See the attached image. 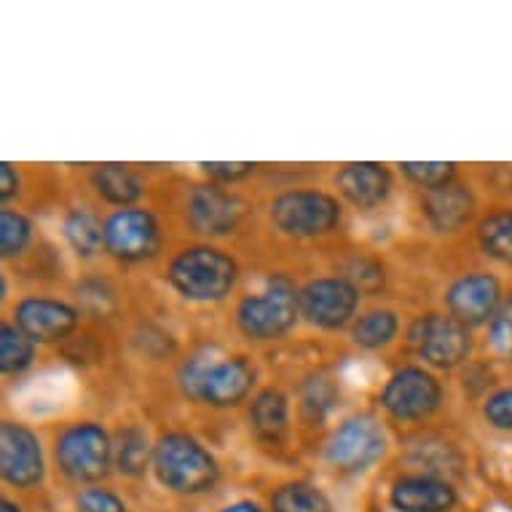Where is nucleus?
Wrapping results in <instances>:
<instances>
[{"instance_id":"35","label":"nucleus","mask_w":512,"mask_h":512,"mask_svg":"<svg viewBox=\"0 0 512 512\" xmlns=\"http://www.w3.org/2000/svg\"><path fill=\"white\" fill-rule=\"evenodd\" d=\"M0 512H22V507L14 502H9V499H3V504H0Z\"/></svg>"},{"instance_id":"4","label":"nucleus","mask_w":512,"mask_h":512,"mask_svg":"<svg viewBox=\"0 0 512 512\" xmlns=\"http://www.w3.org/2000/svg\"><path fill=\"white\" fill-rule=\"evenodd\" d=\"M298 293L287 277H271L266 290L258 295H247L236 306V325L252 341H274L295 328V319L301 317Z\"/></svg>"},{"instance_id":"14","label":"nucleus","mask_w":512,"mask_h":512,"mask_svg":"<svg viewBox=\"0 0 512 512\" xmlns=\"http://www.w3.org/2000/svg\"><path fill=\"white\" fill-rule=\"evenodd\" d=\"M17 325L33 344H57L78 328V311L54 298H25L14 309Z\"/></svg>"},{"instance_id":"33","label":"nucleus","mask_w":512,"mask_h":512,"mask_svg":"<svg viewBox=\"0 0 512 512\" xmlns=\"http://www.w3.org/2000/svg\"><path fill=\"white\" fill-rule=\"evenodd\" d=\"M19 194V172L14 169V164H3L0 167V199L3 202H9V199H14V196Z\"/></svg>"},{"instance_id":"23","label":"nucleus","mask_w":512,"mask_h":512,"mask_svg":"<svg viewBox=\"0 0 512 512\" xmlns=\"http://www.w3.org/2000/svg\"><path fill=\"white\" fill-rule=\"evenodd\" d=\"M397 330H400V319H397L395 311L389 309H373L365 311L352 328L354 344L362 346V349H384L395 341Z\"/></svg>"},{"instance_id":"19","label":"nucleus","mask_w":512,"mask_h":512,"mask_svg":"<svg viewBox=\"0 0 512 512\" xmlns=\"http://www.w3.org/2000/svg\"><path fill=\"white\" fill-rule=\"evenodd\" d=\"M92 188L100 199H105L108 204H116L121 210L140 202L145 194L143 180L137 177L135 169L124 167V164H102V167L94 169Z\"/></svg>"},{"instance_id":"2","label":"nucleus","mask_w":512,"mask_h":512,"mask_svg":"<svg viewBox=\"0 0 512 512\" xmlns=\"http://www.w3.org/2000/svg\"><path fill=\"white\" fill-rule=\"evenodd\" d=\"M153 470L169 491L183 496L207 494L220 478L215 456L196 437L167 432L153 448Z\"/></svg>"},{"instance_id":"5","label":"nucleus","mask_w":512,"mask_h":512,"mask_svg":"<svg viewBox=\"0 0 512 512\" xmlns=\"http://www.w3.org/2000/svg\"><path fill=\"white\" fill-rule=\"evenodd\" d=\"M54 456L62 475L76 483H94L110 472L113 440L97 421H76L59 432Z\"/></svg>"},{"instance_id":"24","label":"nucleus","mask_w":512,"mask_h":512,"mask_svg":"<svg viewBox=\"0 0 512 512\" xmlns=\"http://www.w3.org/2000/svg\"><path fill=\"white\" fill-rule=\"evenodd\" d=\"M65 239L81 258H94L105 250V223L89 210H73L65 218Z\"/></svg>"},{"instance_id":"13","label":"nucleus","mask_w":512,"mask_h":512,"mask_svg":"<svg viewBox=\"0 0 512 512\" xmlns=\"http://www.w3.org/2000/svg\"><path fill=\"white\" fill-rule=\"evenodd\" d=\"M502 303V282L494 274H488V271L464 274L445 293L448 314L459 319L467 328L491 325V319L496 317V311L502 309Z\"/></svg>"},{"instance_id":"31","label":"nucleus","mask_w":512,"mask_h":512,"mask_svg":"<svg viewBox=\"0 0 512 512\" xmlns=\"http://www.w3.org/2000/svg\"><path fill=\"white\" fill-rule=\"evenodd\" d=\"M76 504L81 512H126V504L105 488H86L78 494Z\"/></svg>"},{"instance_id":"18","label":"nucleus","mask_w":512,"mask_h":512,"mask_svg":"<svg viewBox=\"0 0 512 512\" xmlns=\"http://www.w3.org/2000/svg\"><path fill=\"white\" fill-rule=\"evenodd\" d=\"M424 215H427L429 226L440 231V234H454L462 226H467L475 215V196L467 185L448 183L443 188L427 191L424 196Z\"/></svg>"},{"instance_id":"21","label":"nucleus","mask_w":512,"mask_h":512,"mask_svg":"<svg viewBox=\"0 0 512 512\" xmlns=\"http://www.w3.org/2000/svg\"><path fill=\"white\" fill-rule=\"evenodd\" d=\"M153 448L156 445H151L143 427L118 429L116 440H113V464L126 478H140L153 462Z\"/></svg>"},{"instance_id":"8","label":"nucleus","mask_w":512,"mask_h":512,"mask_svg":"<svg viewBox=\"0 0 512 512\" xmlns=\"http://www.w3.org/2000/svg\"><path fill=\"white\" fill-rule=\"evenodd\" d=\"M408 341L421 360L432 368H459L472 352L470 328L451 314H427L419 317L408 330Z\"/></svg>"},{"instance_id":"28","label":"nucleus","mask_w":512,"mask_h":512,"mask_svg":"<svg viewBox=\"0 0 512 512\" xmlns=\"http://www.w3.org/2000/svg\"><path fill=\"white\" fill-rule=\"evenodd\" d=\"M403 175L419 188L435 191L456 180V164L451 161H405Z\"/></svg>"},{"instance_id":"10","label":"nucleus","mask_w":512,"mask_h":512,"mask_svg":"<svg viewBox=\"0 0 512 512\" xmlns=\"http://www.w3.org/2000/svg\"><path fill=\"white\" fill-rule=\"evenodd\" d=\"M360 306V290L352 279L322 277L311 279L298 293L301 317L322 330H338L352 322Z\"/></svg>"},{"instance_id":"6","label":"nucleus","mask_w":512,"mask_h":512,"mask_svg":"<svg viewBox=\"0 0 512 512\" xmlns=\"http://www.w3.org/2000/svg\"><path fill=\"white\" fill-rule=\"evenodd\" d=\"M271 223L293 239H317L341 223V204L322 191H287L271 202Z\"/></svg>"},{"instance_id":"12","label":"nucleus","mask_w":512,"mask_h":512,"mask_svg":"<svg viewBox=\"0 0 512 512\" xmlns=\"http://www.w3.org/2000/svg\"><path fill=\"white\" fill-rule=\"evenodd\" d=\"M0 472L14 488L41 486L46 475L41 440L19 421H3L0 427Z\"/></svg>"},{"instance_id":"17","label":"nucleus","mask_w":512,"mask_h":512,"mask_svg":"<svg viewBox=\"0 0 512 512\" xmlns=\"http://www.w3.org/2000/svg\"><path fill=\"white\" fill-rule=\"evenodd\" d=\"M336 185L349 204L360 210H376L392 194V172L376 161L346 164L336 175Z\"/></svg>"},{"instance_id":"27","label":"nucleus","mask_w":512,"mask_h":512,"mask_svg":"<svg viewBox=\"0 0 512 512\" xmlns=\"http://www.w3.org/2000/svg\"><path fill=\"white\" fill-rule=\"evenodd\" d=\"M33 242V223L17 210H3L0 215V250L3 258H17Z\"/></svg>"},{"instance_id":"9","label":"nucleus","mask_w":512,"mask_h":512,"mask_svg":"<svg viewBox=\"0 0 512 512\" xmlns=\"http://www.w3.org/2000/svg\"><path fill=\"white\" fill-rule=\"evenodd\" d=\"M161 228L156 215L143 207L116 210L105 220V252L121 263H143L156 258Z\"/></svg>"},{"instance_id":"15","label":"nucleus","mask_w":512,"mask_h":512,"mask_svg":"<svg viewBox=\"0 0 512 512\" xmlns=\"http://www.w3.org/2000/svg\"><path fill=\"white\" fill-rule=\"evenodd\" d=\"M188 220L199 234H231L242 220V202L218 183L196 185L188 196Z\"/></svg>"},{"instance_id":"20","label":"nucleus","mask_w":512,"mask_h":512,"mask_svg":"<svg viewBox=\"0 0 512 512\" xmlns=\"http://www.w3.org/2000/svg\"><path fill=\"white\" fill-rule=\"evenodd\" d=\"M290 424V403L279 389H263L250 405V427L263 443H279Z\"/></svg>"},{"instance_id":"30","label":"nucleus","mask_w":512,"mask_h":512,"mask_svg":"<svg viewBox=\"0 0 512 512\" xmlns=\"http://www.w3.org/2000/svg\"><path fill=\"white\" fill-rule=\"evenodd\" d=\"M483 416L499 432H512V387L499 389L483 403Z\"/></svg>"},{"instance_id":"25","label":"nucleus","mask_w":512,"mask_h":512,"mask_svg":"<svg viewBox=\"0 0 512 512\" xmlns=\"http://www.w3.org/2000/svg\"><path fill=\"white\" fill-rule=\"evenodd\" d=\"M274 512H330L328 496L309 483H285L271 496Z\"/></svg>"},{"instance_id":"11","label":"nucleus","mask_w":512,"mask_h":512,"mask_svg":"<svg viewBox=\"0 0 512 512\" xmlns=\"http://www.w3.org/2000/svg\"><path fill=\"white\" fill-rule=\"evenodd\" d=\"M443 403V387L429 370L419 365L400 368L381 392V408L397 421H421Z\"/></svg>"},{"instance_id":"26","label":"nucleus","mask_w":512,"mask_h":512,"mask_svg":"<svg viewBox=\"0 0 512 512\" xmlns=\"http://www.w3.org/2000/svg\"><path fill=\"white\" fill-rule=\"evenodd\" d=\"M35 360V344L17 328V325H3L0 328V368L6 376L25 373Z\"/></svg>"},{"instance_id":"32","label":"nucleus","mask_w":512,"mask_h":512,"mask_svg":"<svg viewBox=\"0 0 512 512\" xmlns=\"http://www.w3.org/2000/svg\"><path fill=\"white\" fill-rule=\"evenodd\" d=\"M202 169L212 183L226 185L239 183L244 177H250L255 172V164H250V161H242V164H220V161H212V164H202Z\"/></svg>"},{"instance_id":"7","label":"nucleus","mask_w":512,"mask_h":512,"mask_svg":"<svg viewBox=\"0 0 512 512\" xmlns=\"http://www.w3.org/2000/svg\"><path fill=\"white\" fill-rule=\"evenodd\" d=\"M387 451V432L373 413H357L330 435L325 456L338 472H365Z\"/></svg>"},{"instance_id":"16","label":"nucleus","mask_w":512,"mask_h":512,"mask_svg":"<svg viewBox=\"0 0 512 512\" xmlns=\"http://www.w3.org/2000/svg\"><path fill=\"white\" fill-rule=\"evenodd\" d=\"M456 502V488L435 475H405L392 486V507L397 512H448Z\"/></svg>"},{"instance_id":"1","label":"nucleus","mask_w":512,"mask_h":512,"mask_svg":"<svg viewBox=\"0 0 512 512\" xmlns=\"http://www.w3.org/2000/svg\"><path fill=\"white\" fill-rule=\"evenodd\" d=\"M167 279L185 301L218 303L231 295L239 282V266L228 252L210 244H196L172 258Z\"/></svg>"},{"instance_id":"34","label":"nucleus","mask_w":512,"mask_h":512,"mask_svg":"<svg viewBox=\"0 0 512 512\" xmlns=\"http://www.w3.org/2000/svg\"><path fill=\"white\" fill-rule=\"evenodd\" d=\"M220 512H263V510L255 502H236V504H228L226 510H220Z\"/></svg>"},{"instance_id":"22","label":"nucleus","mask_w":512,"mask_h":512,"mask_svg":"<svg viewBox=\"0 0 512 512\" xmlns=\"http://www.w3.org/2000/svg\"><path fill=\"white\" fill-rule=\"evenodd\" d=\"M478 242L488 258L512 266V207L488 212L486 218L480 220Z\"/></svg>"},{"instance_id":"29","label":"nucleus","mask_w":512,"mask_h":512,"mask_svg":"<svg viewBox=\"0 0 512 512\" xmlns=\"http://www.w3.org/2000/svg\"><path fill=\"white\" fill-rule=\"evenodd\" d=\"M488 338H491V346H494L496 354L512 360V293L504 298L502 309L496 311V317L491 319Z\"/></svg>"},{"instance_id":"3","label":"nucleus","mask_w":512,"mask_h":512,"mask_svg":"<svg viewBox=\"0 0 512 512\" xmlns=\"http://www.w3.org/2000/svg\"><path fill=\"white\" fill-rule=\"evenodd\" d=\"M258 370L250 357H226V360H207L191 357L180 370V384L191 400H199L212 408H236L250 397Z\"/></svg>"}]
</instances>
